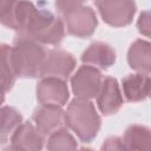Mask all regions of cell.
Listing matches in <instances>:
<instances>
[{
    "label": "cell",
    "instance_id": "11",
    "mask_svg": "<svg viewBox=\"0 0 151 151\" xmlns=\"http://www.w3.org/2000/svg\"><path fill=\"white\" fill-rule=\"evenodd\" d=\"M116 54L114 51L104 42H93L90 47L83 53L81 60L86 63L87 66L91 67H99V68H107L114 63Z\"/></svg>",
    "mask_w": 151,
    "mask_h": 151
},
{
    "label": "cell",
    "instance_id": "20",
    "mask_svg": "<svg viewBox=\"0 0 151 151\" xmlns=\"http://www.w3.org/2000/svg\"><path fill=\"white\" fill-rule=\"evenodd\" d=\"M101 151H130V150L125 146L123 139H120L119 137H110L103 144Z\"/></svg>",
    "mask_w": 151,
    "mask_h": 151
},
{
    "label": "cell",
    "instance_id": "4",
    "mask_svg": "<svg viewBox=\"0 0 151 151\" xmlns=\"http://www.w3.org/2000/svg\"><path fill=\"white\" fill-rule=\"evenodd\" d=\"M55 7L63 15L68 33L77 37H87L94 32L97 18L91 7L79 1H58Z\"/></svg>",
    "mask_w": 151,
    "mask_h": 151
},
{
    "label": "cell",
    "instance_id": "14",
    "mask_svg": "<svg viewBox=\"0 0 151 151\" xmlns=\"http://www.w3.org/2000/svg\"><path fill=\"white\" fill-rule=\"evenodd\" d=\"M123 142L130 151H150L149 129L140 125H132L125 131Z\"/></svg>",
    "mask_w": 151,
    "mask_h": 151
},
{
    "label": "cell",
    "instance_id": "15",
    "mask_svg": "<svg viewBox=\"0 0 151 151\" xmlns=\"http://www.w3.org/2000/svg\"><path fill=\"white\" fill-rule=\"evenodd\" d=\"M129 64L132 68L149 74L150 72V45L147 41L137 40L129 51Z\"/></svg>",
    "mask_w": 151,
    "mask_h": 151
},
{
    "label": "cell",
    "instance_id": "18",
    "mask_svg": "<svg viewBox=\"0 0 151 151\" xmlns=\"http://www.w3.org/2000/svg\"><path fill=\"white\" fill-rule=\"evenodd\" d=\"M48 151H76L77 143L66 130H58L50 137L47 144Z\"/></svg>",
    "mask_w": 151,
    "mask_h": 151
},
{
    "label": "cell",
    "instance_id": "22",
    "mask_svg": "<svg viewBox=\"0 0 151 151\" xmlns=\"http://www.w3.org/2000/svg\"><path fill=\"white\" fill-rule=\"evenodd\" d=\"M4 151H24L22 149H20V147H18L17 145H11V146H8V147H6Z\"/></svg>",
    "mask_w": 151,
    "mask_h": 151
},
{
    "label": "cell",
    "instance_id": "5",
    "mask_svg": "<svg viewBox=\"0 0 151 151\" xmlns=\"http://www.w3.org/2000/svg\"><path fill=\"white\" fill-rule=\"evenodd\" d=\"M76 66L74 58L63 50H51L45 55L39 76L64 80Z\"/></svg>",
    "mask_w": 151,
    "mask_h": 151
},
{
    "label": "cell",
    "instance_id": "10",
    "mask_svg": "<svg viewBox=\"0 0 151 151\" xmlns=\"http://www.w3.org/2000/svg\"><path fill=\"white\" fill-rule=\"evenodd\" d=\"M97 103L104 114L116 113L123 105V98L118 83L114 78L106 77L97 94Z\"/></svg>",
    "mask_w": 151,
    "mask_h": 151
},
{
    "label": "cell",
    "instance_id": "12",
    "mask_svg": "<svg viewBox=\"0 0 151 151\" xmlns=\"http://www.w3.org/2000/svg\"><path fill=\"white\" fill-rule=\"evenodd\" d=\"M12 144L24 151H40L42 147V139L29 123H25L13 133Z\"/></svg>",
    "mask_w": 151,
    "mask_h": 151
},
{
    "label": "cell",
    "instance_id": "17",
    "mask_svg": "<svg viewBox=\"0 0 151 151\" xmlns=\"http://www.w3.org/2000/svg\"><path fill=\"white\" fill-rule=\"evenodd\" d=\"M12 47L0 45V84L6 91L12 88L15 81V73L12 66Z\"/></svg>",
    "mask_w": 151,
    "mask_h": 151
},
{
    "label": "cell",
    "instance_id": "24",
    "mask_svg": "<svg viewBox=\"0 0 151 151\" xmlns=\"http://www.w3.org/2000/svg\"><path fill=\"white\" fill-rule=\"evenodd\" d=\"M80 151H93V150H91V149H81Z\"/></svg>",
    "mask_w": 151,
    "mask_h": 151
},
{
    "label": "cell",
    "instance_id": "7",
    "mask_svg": "<svg viewBox=\"0 0 151 151\" xmlns=\"http://www.w3.org/2000/svg\"><path fill=\"white\" fill-rule=\"evenodd\" d=\"M103 19L112 26H124L131 22L136 4L131 1H96Z\"/></svg>",
    "mask_w": 151,
    "mask_h": 151
},
{
    "label": "cell",
    "instance_id": "9",
    "mask_svg": "<svg viewBox=\"0 0 151 151\" xmlns=\"http://www.w3.org/2000/svg\"><path fill=\"white\" fill-rule=\"evenodd\" d=\"M33 119L37 124V131L41 137H46L58 131L65 120L64 112L60 107L51 105H42L37 109Z\"/></svg>",
    "mask_w": 151,
    "mask_h": 151
},
{
    "label": "cell",
    "instance_id": "13",
    "mask_svg": "<svg viewBox=\"0 0 151 151\" xmlns=\"http://www.w3.org/2000/svg\"><path fill=\"white\" fill-rule=\"evenodd\" d=\"M149 76L130 74L123 79V92L127 100L139 101L149 94Z\"/></svg>",
    "mask_w": 151,
    "mask_h": 151
},
{
    "label": "cell",
    "instance_id": "21",
    "mask_svg": "<svg viewBox=\"0 0 151 151\" xmlns=\"http://www.w3.org/2000/svg\"><path fill=\"white\" fill-rule=\"evenodd\" d=\"M138 28L139 32H143L145 35H149V12H144L143 14H140L138 21Z\"/></svg>",
    "mask_w": 151,
    "mask_h": 151
},
{
    "label": "cell",
    "instance_id": "6",
    "mask_svg": "<svg viewBox=\"0 0 151 151\" xmlns=\"http://www.w3.org/2000/svg\"><path fill=\"white\" fill-rule=\"evenodd\" d=\"M103 78L100 72L91 66H83L72 78L73 92L79 99H88L97 97L101 86Z\"/></svg>",
    "mask_w": 151,
    "mask_h": 151
},
{
    "label": "cell",
    "instance_id": "19",
    "mask_svg": "<svg viewBox=\"0 0 151 151\" xmlns=\"http://www.w3.org/2000/svg\"><path fill=\"white\" fill-rule=\"evenodd\" d=\"M14 9L15 1H0V22L11 28H15Z\"/></svg>",
    "mask_w": 151,
    "mask_h": 151
},
{
    "label": "cell",
    "instance_id": "3",
    "mask_svg": "<svg viewBox=\"0 0 151 151\" xmlns=\"http://www.w3.org/2000/svg\"><path fill=\"white\" fill-rule=\"evenodd\" d=\"M66 124L84 142H91L100 126V118L93 104L86 99H74L64 114Z\"/></svg>",
    "mask_w": 151,
    "mask_h": 151
},
{
    "label": "cell",
    "instance_id": "1",
    "mask_svg": "<svg viewBox=\"0 0 151 151\" xmlns=\"http://www.w3.org/2000/svg\"><path fill=\"white\" fill-rule=\"evenodd\" d=\"M19 34L38 44H59L64 37V25L50 11L35 8L26 25L19 31Z\"/></svg>",
    "mask_w": 151,
    "mask_h": 151
},
{
    "label": "cell",
    "instance_id": "23",
    "mask_svg": "<svg viewBox=\"0 0 151 151\" xmlns=\"http://www.w3.org/2000/svg\"><path fill=\"white\" fill-rule=\"evenodd\" d=\"M6 90L4 88V86L0 84V105L2 104V101H4V99H5V96H4V92H5Z\"/></svg>",
    "mask_w": 151,
    "mask_h": 151
},
{
    "label": "cell",
    "instance_id": "8",
    "mask_svg": "<svg viewBox=\"0 0 151 151\" xmlns=\"http://www.w3.org/2000/svg\"><path fill=\"white\" fill-rule=\"evenodd\" d=\"M38 100L42 105L63 106L68 98L67 87L64 80L57 78H46L40 81L37 88Z\"/></svg>",
    "mask_w": 151,
    "mask_h": 151
},
{
    "label": "cell",
    "instance_id": "2",
    "mask_svg": "<svg viewBox=\"0 0 151 151\" xmlns=\"http://www.w3.org/2000/svg\"><path fill=\"white\" fill-rule=\"evenodd\" d=\"M15 45L12 47V66L15 76L37 77L39 76L42 61L45 59L44 48L32 39L18 34Z\"/></svg>",
    "mask_w": 151,
    "mask_h": 151
},
{
    "label": "cell",
    "instance_id": "16",
    "mask_svg": "<svg viewBox=\"0 0 151 151\" xmlns=\"http://www.w3.org/2000/svg\"><path fill=\"white\" fill-rule=\"evenodd\" d=\"M21 114L13 107L0 109V144L8 140L9 134L14 133L21 123Z\"/></svg>",
    "mask_w": 151,
    "mask_h": 151
}]
</instances>
